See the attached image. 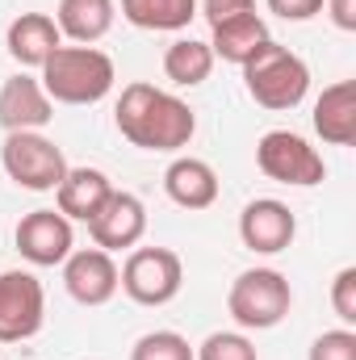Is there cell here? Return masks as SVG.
<instances>
[{"mask_svg":"<svg viewBox=\"0 0 356 360\" xmlns=\"http://www.w3.org/2000/svg\"><path fill=\"white\" fill-rule=\"evenodd\" d=\"M113 126H117V134H122L130 147L172 155V151H180V147L193 143V134H197V113L189 109V101L155 89V84H147V80H134V84L122 89L117 105H113Z\"/></svg>","mask_w":356,"mask_h":360,"instance_id":"1","label":"cell"},{"mask_svg":"<svg viewBox=\"0 0 356 360\" xmlns=\"http://www.w3.org/2000/svg\"><path fill=\"white\" fill-rule=\"evenodd\" d=\"M38 84L46 89V96L55 105H96L105 101L113 84H117V68L105 51L96 46H59L46 63Z\"/></svg>","mask_w":356,"mask_h":360,"instance_id":"2","label":"cell"},{"mask_svg":"<svg viewBox=\"0 0 356 360\" xmlns=\"http://www.w3.org/2000/svg\"><path fill=\"white\" fill-rule=\"evenodd\" d=\"M243 89L248 96L260 105V109H272V113H285V109H298L310 92V68L302 55H293L289 46L272 42L268 38L265 46L243 63Z\"/></svg>","mask_w":356,"mask_h":360,"instance_id":"3","label":"cell"},{"mask_svg":"<svg viewBox=\"0 0 356 360\" xmlns=\"http://www.w3.org/2000/svg\"><path fill=\"white\" fill-rule=\"evenodd\" d=\"M289 306H293L289 276L276 269L239 272L227 293V314L235 319L239 331H272L276 323H285Z\"/></svg>","mask_w":356,"mask_h":360,"instance_id":"4","label":"cell"},{"mask_svg":"<svg viewBox=\"0 0 356 360\" xmlns=\"http://www.w3.org/2000/svg\"><path fill=\"white\" fill-rule=\"evenodd\" d=\"M0 164H4L13 184H21L30 193H55L63 172L72 168L63 160V147L55 139H46L42 130H13V134H4Z\"/></svg>","mask_w":356,"mask_h":360,"instance_id":"5","label":"cell"},{"mask_svg":"<svg viewBox=\"0 0 356 360\" xmlns=\"http://www.w3.org/2000/svg\"><path fill=\"white\" fill-rule=\"evenodd\" d=\"M184 285V264L172 248H130L117 269V289L134 306H168Z\"/></svg>","mask_w":356,"mask_h":360,"instance_id":"6","label":"cell"},{"mask_svg":"<svg viewBox=\"0 0 356 360\" xmlns=\"http://www.w3.org/2000/svg\"><path fill=\"white\" fill-rule=\"evenodd\" d=\"M256 168L276 184L289 188H314L327 180V164L323 155L293 130H268L256 143Z\"/></svg>","mask_w":356,"mask_h":360,"instance_id":"7","label":"cell"},{"mask_svg":"<svg viewBox=\"0 0 356 360\" xmlns=\"http://www.w3.org/2000/svg\"><path fill=\"white\" fill-rule=\"evenodd\" d=\"M46 323V289L34 272H0V344H25Z\"/></svg>","mask_w":356,"mask_h":360,"instance_id":"8","label":"cell"},{"mask_svg":"<svg viewBox=\"0 0 356 360\" xmlns=\"http://www.w3.org/2000/svg\"><path fill=\"white\" fill-rule=\"evenodd\" d=\"M13 243H17L25 264L55 269V264H63L76 252V231H72V222L59 210H30L17 222V231H13Z\"/></svg>","mask_w":356,"mask_h":360,"instance_id":"9","label":"cell"},{"mask_svg":"<svg viewBox=\"0 0 356 360\" xmlns=\"http://www.w3.org/2000/svg\"><path fill=\"white\" fill-rule=\"evenodd\" d=\"M89 235H92V243H96L101 252H109V256L139 248L143 235H147V205H143L134 193L113 188L109 201L96 210V218L89 222Z\"/></svg>","mask_w":356,"mask_h":360,"instance_id":"10","label":"cell"},{"mask_svg":"<svg viewBox=\"0 0 356 360\" xmlns=\"http://www.w3.org/2000/svg\"><path fill=\"white\" fill-rule=\"evenodd\" d=\"M293 235H298V218H293V210H289L285 201H276V197H256V201H248L243 214H239V239H243V248L256 252V256L289 252Z\"/></svg>","mask_w":356,"mask_h":360,"instance_id":"11","label":"cell"},{"mask_svg":"<svg viewBox=\"0 0 356 360\" xmlns=\"http://www.w3.org/2000/svg\"><path fill=\"white\" fill-rule=\"evenodd\" d=\"M63 289L80 306H105L117 293V264L101 248H80L63 260Z\"/></svg>","mask_w":356,"mask_h":360,"instance_id":"12","label":"cell"},{"mask_svg":"<svg viewBox=\"0 0 356 360\" xmlns=\"http://www.w3.org/2000/svg\"><path fill=\"white\" fill-rule=\"evenodd\" d=\"M55 117V101L46 96V89L38 84V76H8L0 84V126L4 134L13 130H42Z\"/></svg>","mask_w":356,"mask_h":360,"instance_id":"13","label":"cell"},{"mask_svg":"<svg viewBox=\"0 0 356 360\" xmlns=\"http://www.w3.org/2000/svg\"><path fill=\"white\" fill-rule=\"evenodd\" d=\"M59 46H63V34H59L51 13H21L4 30V51L21 68H42Z\"/></svg>","mask_w":356,"mask_h":360,"instance_id":"14","label":"cell"},{"mask_svg":"<svg viewBox=\"0 0 356 360\" xmlns=\"http://www.w3.org/2000/svg\"><path fill=\"white\" fill-rule=\"evenodd\" d=\"M314 134L331 147H352L356 143V80H336L314 101Z\"/></svg>","mask_w":356,"mask_h":360,"instance_id":"15","label":"cell"},{"mask_svg":"<svg viewBox=\"0 0 356 360\" xmlns=\"http://www.w3.org/2000/svg\"><path fill=\"white\" fill-rule=\"evenodd\" d=\"M109 193H113V180L101 168H68L55 188V210L68 222H92L96 210L109 201Z\"/></svg>","mask_w":356,"mask_h":360,"instance_id":"16","label":"cell"},{"mask_svg":"<svg viewBox=\"0 0 356 360\" xmlns=\"http://www.w3.org/2000/svg\"><path fill=\"white\" fill-rule=\"evenodd\" d=\"M164 193L180 210H210L218 201V172L197 155H177L164 168Z\"/></svg>","mask_w":356,"mask_h":360,"instance_id":"17","label":"cell"},{"mask_svg":"<svg viewBox=\"0 0 356 360\" xmlns=\"http://www.w3.org/2000/svg\"><path fill=\"white\" fill-rule=\"evenodd\" d=\"M113 17H117V4L113 0H59V8H55L59 34L68 42H76V46L101 42L113 30Z\"/></svg>","mask_w":356,"mask_h":360,"instance_id":"18","label":"cell"},{"mask_svg":"<svg viewBox=\"0 0 356 360\" xmlns=\"http://www.w3.org/2000/svg\"><path fill=\"white\" fill-rule=\"evenodd\" d=\"M268 42V25L260 13H243V17H231V21H222V25H214L210 30V51H214V59H222V63H235V68H243L260 46Z\"/></svg>","mask_w":356,"mask_h":360,"instance_id":"19","label":"cell"},{"mask_svg":"<svg viewBox=\"0 0 356 360\" xmlns=\"http://www.w3.org/2000/svg\"><path fill=\"white\" fill-rule=\"evenodd\" d=\"M214 72V51L210 42L201 38H177L168 51H164V76L177 84V89H197L205 84Z\"/></svg>","mask_w":356,"mask_h":360,"instance_id":"20","label":"cell"},{"mask_svg":"<svg viewBox=\"0 0 356 360\" xmlns=\"http://www.w3.org/2000/svg\"><path fill=\"white\" fill-rule=\"evenodd\" d=\"M122 17L139 30L177 34L197 17V0H122Z\"/></svg>","mask_w":356,"mask_h":360,"instance_id":"21","label":"cell"},{"mask_svg":"<svg viewBox=\"0 0 356 360\" xmlns=\"http://www.w3.org/2000/svg\"><path fill=\"white\" fill-rule=\"evenodd\" d=\"M130 360H193V344L180 331H147L130 348Z\"/></svg>","mask_w":356,"mask_h":360,"instance_id":"22","label":"cell"},{"mask_svg":"<svg viewBox=\"0 0 356 360\" xmlns=\"http://www.w3.org/2000/svg\"><path fill=\"white\" fill-rule=\"evenodd\" d=\"M193 360H260L256 344L243 331H214L201 340V348H193Z\"/></svg>","mask_w":356,"mask_h":360,"instance_id":"23","label":"cell"},{"mask_svg":"<svg viewBox=\"0 0 356 360\" xmlns=\"http://www.w3.org/2000/svg\"><path fill=\"white\" fill-rule=\"evenodd\" d=\"M306 360H356V331L352 327H336V331H323Z\"/></svg>","mask_w":356,"mask_h":360,"instance_id":"24","label":"cell"},{"mask_svg":"<svg viewBox=\"0 0 356 360\" xmlns=\"http://www.w3.org/2000/svg\"><path fill=\"white\" fill-rule=\"evenodd\" d=\"M331 310H336V319L344 323V327H356V269L336 272V281H331Z\"/></svg>","mask_w":356,"mask_h":360,"instance_id":"25","label":"cell"},{"mask_svg":"<svg viewBox=\"0 0 356 360\" xmlns=\"http://www.w3.org/2000/svg\"><path fill=\"white\" fill-rule=\"evenodd\" d=\"M197 13L214 25L231 21V17H243V13H256V0H197Z\"/></svg>","mask_w":356,"mask_h":360,"instance_id":"26","label":"cell"},{"mask_svg":"<svg viewBox=\"0 0 356 360\" xmlns=\"http://www.w3.org/2000/svg\"><path fill=\"white\" fill-rule=\"evenodd\" d=\"M327 0H268V8L281 17V21H310L323 13Z\"/></svg>","mask_w":356,"mask_h":360,"instance_id":"27","label":"cell"},{"mask_svg":"<svg viewBox=\"0 0 356 360\" xmlns=\"http://www.w3.org/2000/svg\"><path fill=\"white\" fill-rule=\"evenodd\" d=\"M323 8H327V17H331V25H336V30L356 34V0H327Z\"/></svg>","mask_w":356,"mask_h":360,"instance_id":"28","label":"cell"}]
</instances>
